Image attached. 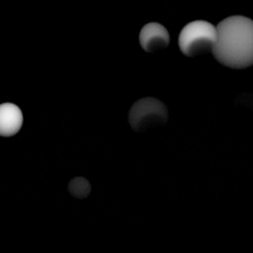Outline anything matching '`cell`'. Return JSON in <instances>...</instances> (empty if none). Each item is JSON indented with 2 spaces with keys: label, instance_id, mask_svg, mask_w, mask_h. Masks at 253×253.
<instances>
[{
  "label": "cell",
  "instance_id": "1",
  "mask_svg": "<svg viewBox=\"0 0 253 253\" xmlns=\"http://www.w3.org/2000/svg\"><path fill=\"white\" fill-rule=\"evenodd\" d=\"M214 58L222 65L241 69L253 65V20L234 15L216 26Z\"/></svg>",
  "mask_w": 253,
  "mask_h": 253
},
{
  "label": "cell",
  "instance_id": "3",
  "mask_svg": "<svg viewBox=\"0 0 253 253\" xmlns=\"http://www.w3.org/2000/svg\"><path fill=\"white\" fill-rule=\"evenodd\" d=\"M167 120V107L160 100L152 97L139 99L128 112V123L134 131H145L164 126Z\"/></svg>",
  "mask_w": 253,
  "mask_h": 253
},
{
  "label": "cell",
  "instance_id": "6",
  "mask_svg": "<svg viewBox=\"0 0 253 253\" xmlns=\"http://www.w3.org/2000/svg\"><path fill=\"white\" fill-rule=\"evenodd\" d=\"M68 191L75 198H86L91 191L89 181L83 177H75L68 183Z\"/></svg>",
  "mask_w": 253,
  "mask_h": 253
},
{
  "label": "cell",
  "instance_id": "4",
  "mask_svg": "<svg viewBox=\"0 0 253 253\" xmlns=\"http://www.w3.org/2000/svg\"><path fill=\"white\" fill-rule=\"evenodd\" d=\"M139 43L146 52H155L168 46L170 37L167 29L160 23L145 24L139 33Z\"/></svg>",
  "mask_w": 253,
  "mask_h": 253
},
{
  "label": "cell",
  "instance_id": "5",
  "mask_svg": "<svg viewBox=\"0 0 253 253\" xmlns=\"http://www.w3.org/2000/svg\"><path fill=\"white\" fill-rule=\"evenodd\" d=\"M23 125V113L13 103H3L0 106V133L12 136L19 132Z\"/></svg>",
  "mask_w": 253,
  "mask_h": 253
},
{
  "label": "cell",
  "instance_id": "2",
  "mask_svg": "<svg viewBox=\"0 0 253 253\" xmlns=\"http://www.w3.org/2000/svg\"><path fill=\"white\" fill-rule=\"evenodd\" d=\"M216 27L204 20L188 23L180 32L178 44L181 52L193 57L212 51L216 42Z\"/></svg>",
  "mask_w": 253,
  "mask_h": 253
}]
</instances>
